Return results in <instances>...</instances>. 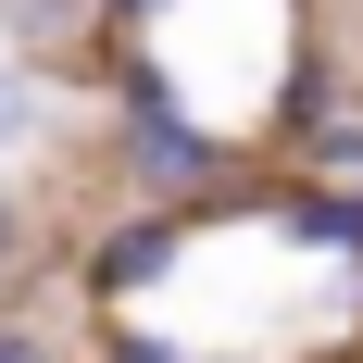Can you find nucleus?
Segmentation results:
<instances>
[{
  "label": "nucleus",
  "instance_id": "nucleus-3",
  "mask_svg": "<svg viewBox=\"0 0 363 363\" xmlns=\"http://www.w3.org/2000/svg\"><path fill=\"white\" fill-rule=\"evenodd\" d=\"M0 50L50 75H113V13L101 0H0Z\"/></svg>",
  "mask_w": 363,
  "mask_h": 363
},
{
  "label": "nucleus",
  "instance_id": "nucleus-5",
  "mask_svg": "<svg viewBox=\"0 0 363 363\" xmlns=\"http://www.w3.org/2000/svg\"><path fill=\"white\" fill-rule=\"evenodd\" d=\"M101 363H201V351H188L176 326H113V338H101Z\"/></svg>",
  "mask_w": 363,
  "mask_h": 363
},
{
  "label": "nucleus",
  "instance_id": "nucleus-1",
  "mask_svg": "<svg viewBox=\"0 0 363 363\" xmlns=\"http://www.w3.org/2000/svg\"><path fill=\"white\" fill-rule=\"evenodd\" d=\"M113 163H125L138 201H188V213L225 201V138L176 101V75L138 63V50H113Z\"/></svg>",
  "mask_w": 363,
  "mask_h": 363
},
{
  "label": "nucleus",
  "instance_id": "nucleus-8",
  "mask_svg": "<svg viewBox=\"0 0 363 363\" xmlns=\"http://www.w3.org/2000/svg\"><path fill=\"white\" fill-rule=\"evenodd\" d=\"M13 263H26V201L0 188V276H13Z\"/></svg>",
  "mask_w": 363,
  "mask_h": 363
},
{
  "label": "nucleus",
  "instance_id": "nucleus-4",
  "mask_svg": "<svg viewBox=\"0 0 363 363\" xmlns=\"http://www.w3.org/2000/svg\"><path fill=\"white\" fill-rule=\"evenodd\" d=\"M38 138H50V63L0 50V163H26Z\"/></svg>",
  "mask_w": 363,
  "mask_h": 363
},
{
  "label": "nucleus",
  "instance_id": "nucleus-6",
  "mask_svg": "<svg viewBox=\"0 0 363 363\" xmlns=\"http://www.w3.org/2000/svg\"><path fill=\"white\" fill-rule=\"evenodd\" d=\"M101 13H113V50H138V38L163 26V13H176V0H101Z\"/></svg>",
  "mask_w": 363,
  "mask_h": 363
},
{
  "label": "nucleus",
  "instance_id": "nucleus-2",
  "mask_svg": "<svg viewBox=\"0 0 363 363\" xmlns=\"http://www.w3.org/2000/svg\"><path fill=\"white\" fill-rule=\"evenodd\" d=\"M176 263H188V201H138L125 225L88 238V289H101V301H138V289H163Z\"/></svg>",
  "mask_w": 363,
  "mask_h": 363
},
{
  "label": "nucleus",
  "instance_id": "nucleus-7",
  "mask_svg": "<svg viewBox=\"0 0 363 363\" xmlns=\"http://www.w3.org/2000/svg\"><path fill=\"white\" fill-rule=\"evenodd\" d=\"M0 363H63V351H50V338H38L26 313H0Z\"/></svg>",
  "mask_w": 363,
  "mask_h": 363
}]
</instances>
